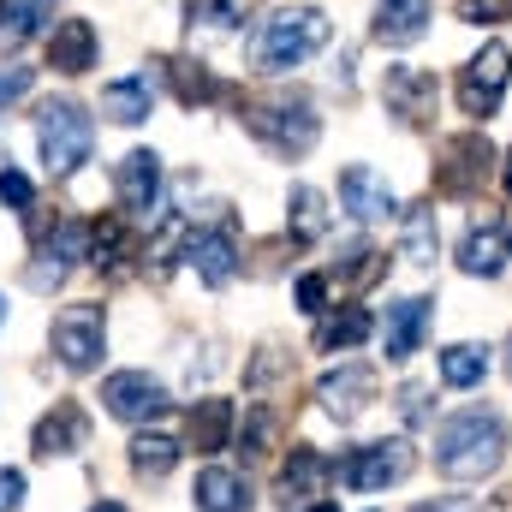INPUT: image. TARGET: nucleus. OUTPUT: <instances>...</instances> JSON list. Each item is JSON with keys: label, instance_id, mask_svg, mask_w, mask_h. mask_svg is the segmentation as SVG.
<instances>
[{"label": "nucleus", "instance_id": "22", "mask_svg": "<svg viewBox=\"0 0 512 512\" xmlns=\"http://www.w3.org/2000/svg\"><path fill=\"white\" fill-rule=\"evenodd\" d=\"M54 0H0V48H24L48 24Z\"/></svg>", "mask_w": 512, "mask_h": 512}, {"label": "nucleus", "instance_id": "12", "mask_svg": "<svg viewBox=\"0 0 512 512\" xmlns=\"http://www.w3.org/2000/svg\"><path fill=\"white\" fill-rule=\"evenodd\" d=\"M48 66L66 72V78L90 72V66H96V24H90V18H60L54 36H48Z\"/></svg>", "mask_w": 512, "mask_h": 512}, {"label": "nucleus", "instance_id": "26", "mask_svg": "<svg viewBox=\"0 0 512 512\" xmlns=\"http://www.w3.org/2000/svg\"><path fill=\"white\" fill-rule=\"evenodd\" d=\"M435 245H441L435 209H411V215H405V245H399L405 262H411V268H429V262H435Z\"/></svg>", "mask_w": 512, "mask_h": 512}, {"label": "nucleus", "instance_id": "27", "mask_svg": "<svg viewBox=\"0 0 512 512\" xmlns=\"http://www.w3.org/2000/svg\"><path fill=\"white\" fill-rule=\"evenodd\" d=\"M489 376V352L483 346H447L441 352V382L447 387H477Z\"/></svg>", "mask_w": 512, "mask_h": 512}, {"label": "nucleus", "instance_id": "44", "mask_svg": "<svg viewBox=\"0 0 512 512\" xmlns=\"http://www.w3.org/2000/svg\"><path fill=\"white\" fill-rule=\"evenodd\" d=\"M507 370H512V358H507Z\"/></svg>", "mask_w": 512, "mask_h": 512}, {"label": "nucleus", "instance_id": "15", "mask_svg": "<svg viewBox=\"0 0 512 512\" xmlns=\"http://www.w3.org/2000/svg\"><path fill=\"white\" fill-rule=\"evenodd\" d=\"M78 447H90V417H84L72 399H60V405L36 423V453H42V459H60V453H78Z\"/></svg>", "mask_w": 512, "mask_h": 512}, {"label": "nucleus", "instance_id": "36", "mask_svg": "<svg viewBox=\"0 0 512 512\" xmlns=\"http://www.w3.org/2000/svg\"><path fill=\"white\" fill-rule=\"evenodd\" d=\"M24 501V471H0V512H12Z\"/></svg>", "mask_w": 512, "mask_h": 512}, {"label": "nucleus", "instance_id": "29", "mask_svg": "<svg viewBox=\"0 0 512 512\" xmlns=\"http://www.w3.org/2000/svg\"><path fill=\"white\" fill-rule=\"evenodd\" d=\"M364 334H370V310H340V316H328V322L316 328V346L334 352V346H358Z\"/></svg>", "mask_w": 512, "mask_h": 512}, {"label": "nucleus", "instance_id": "8", "mask_svg": "<svg viewBox=\"0 0 512 512\" xmlns=\"http://www.w3.org/2000/svg\"><path fill=\"white\" fill-rule=\"evenodd\" d=\"M102 399H108V411H114L120 423H149V417L167 411V387L155 382L149 370H120V376H108V382H102Z\"/></svg>", "mask_w": 512, "mask_h": 512}, {"label": "nucleus", "instance_id": "18", "mask_svg": "<svg viewBox=\"0 0 512 512\" xmlns=\"http://www.w3.org/2000/svg\"><path fill=\"white\" fill-rule=\"evenodd\" d=\"M423 322H429V298H399V304H387L382 346H387V358H393V364L417 352V340H423Z\"/></svg>", "mask_w": 512, "mask_h": 512}, {"label": "nucleus", "instance_id": "31", "mask_svg": "<svg viewBox=\"0 0 512 512\" xmlns=\"http://www.w3.org/2000/svg\"><path fill=\"white\" fill-rule=\"evenodd\" d=\"M328 227V209H322V191H310V185H298L292 191V233L298 239H316Z\"/></svg>", "mask_w": 512, "mask_h": 512}, {"label": "nucleus", "instance_id": "14", "mask_svg": "<svg viewBox=\"0 0 512 512\" xmlns=\"http://www.w3.org/2000/svg\"><path fill=\"white\" fill-rule=\"evenodd\" d=\"M435 96H441V84H435L429 72H411V66H393V72H387V108H393L399 120L423 126V120L435 114Z\"/></svg>", "mask_w": 512, "mask_h": 512}, {"label": "nucleus", "instance_id": "13", "mask_svg": "<svg viewBox=\"0 0 512 512\" xmlns=\"http://www.w3.org/2000/svg\"><path fill=\"white\" fill-rule=\"evenodd\" d=\"M340 209H346L352 221H387L399 203H393L387 179H376L370 167H346V173H340Z\"/></svg>", "mask_w": 512, "mask_h": 512}, {"label": "nucleus", "instance_id": "40", "mask_svg": "<svg viewBox=\"0 0 512 512\" xmlns=\"http://www.w3.org/2000/svg\"><path fill=\"white\" fill-rule=\"evenodd\" d=\"M90 512H126V507L120 501H102V507H90Z\"/></svg>", "mask_w": 512, "mask_h": 512}, {"label": "nucleus", "instance_id": "35", "mask_svg": "<svg viewBox=\"0 0 512 512\" xmlns=\"http://www.w3.org/2000/svg\"><path fill=\"white\" fill-rule=\"evenodd\" d=\"M322 298H328V280H322V274H304V280H298V304H304V310H322Z\"/></svg>", "mask_w": 512, "mask_h": 512}, {"label": "nucleus", "instance_id": "10", "mask_svg": "<svg viewBox=\"0 0 512 512\" xmlns=\"http://www.w3.org/2000/svg\"><path fill=\"white\" fill-rule=\"evenodd\" d=\"M405 471H411V447H405V441H370V447H358V453L346 459V483L364 489V495L399 483Z\"/></svg>", "mask_w": 512, "mask_h": 512}, {"label": "nucleus", "instance_id": "16", "mask_svg": "<svg viewBox=\"0 0 512 512\" xmlns=\"http://www.w3.org/2000/svg\"><path fill=\"white\" fill-rule=\"evenodd\" d=\"M501 262H507V221H501V215L471 221V233H465V245H459V268L489 280V274H501Z\"/></svg>", "mask_w": 512, "mask_h": 512}, {"label": "nucleus", "instance_id": "41", "mask_svg": "<svg viewBox=\"0 0 512 512\" xmlns=\"http://www.w3.org/2000/svg\"><path fill=\"white\" fill-rule=\"evenodd\" d=\"M507 191H512V155H507Z\"/></svg>", "mask_w": 512, "mask_h": 512}, {"label": "nucleus", "instance_id": "21", "mask_svg": "<svg viewBox=\"0 0 512 512\" xmlns=\"http://www.w3.org/2000/svg\"><path fill=\"white\" fill-rule=\"evenodd\" d=\"M149 108H155V84L137 72V78H120V84H108L102 90V114L108 120H120V126H137V120H149Z\"/></svg>", "mask_w": 512, "mask_h": 512}, {"label": "nucleus", "instance_id": "43", "mask_svg": "<svg viewBox=\"0 0 512 512\" xmlns=\"http://www.w3.org/2000/svg\"><path fill=\"white\" fill-rule=\"evenodd\" d=\"M411 512H435V507H411Z\"/></svg>", "mask_w": 512, "mask_h": 512}, {"label": "nucleus", "instance_id": "24", "mask_svg": "<svg viewBox=\"0 0 512 512\" xmlns=\"http://www.w3.org/2000/svg\"><path fill=\"white\" fill-rule=\"evenodd\" d=\"M191 262H197L203 286H227V280L239 274V251H233V239H227V233H203V239L191 245Z\"/></svg>", "mask_w": 512, "mask_h": 512}, {"label": "nucleus", "instance_id": "28", "mask_svg": "<svg viewBox=\"0 0 512 512\" xmlns=\"http://www.w3.org/2000/svg\"><path fill=\"white\" fill-rule=\"evenodd\" d=\"M167 72H173L179 102H215V96H227V84H221V78H209L197 60H167Z\"/></svg>", "mask_w": 512, "mask_h": 512}, {"label": "nucleus", "instance_id": "6", "mask_svg": "<svg viewBox=\"0 0 512 512\" xmlns=\"http://www.w3.org/2000/svg\"><path fill=\"white\" fill-rule=\"evenodd\" d=\"M489 167H495V149H489L483 131L447 137V143H441V161H435V191L465 197V191H477V185L489 179Z\"/></svg>", "mask_w": 512, "mask_h": 512}, {"label": "nucleus", "instance_id": "11", "mask_svg": "<svg viewBox=\"0 0 512 512\" xmlns=\"http://www.w3.org/2000/svg\"><path fill=\"white\" fill-rule=\"evenodd\" d=\"M114 191H120V209L131 221H143L161 197V155L155 149H131L126 161L114 167Z\"/></svg>", "mask_w": 512, "mask_h": 512}, {"label": "nucleus", "instance_id": "3", "mask_svg": "<svg viewBox=\"0 0 512 512\" xmlns=\"http://www.w3.org/2000/svg\"><path fill=\"white\" fill-rule=\"evenodd\" d=\"M36 143H42V161L48 173H78L90 161V143H96V126L78 102H48L36 114Z\"/></svg>", "mask_w": 512, "mask_h": 512}, {"label": "nucleus", "instance_id": "30", "mask_svg": "<svg viewBox=\"0 0 512 512\" xmlns=\"http://www.w3.org/2000/svg\"><path fill=\"white\" fill-rule=\"evenodd\" d=\"M251 12V0H191V24L203 30H239Z\"/></svg>", "mask_w": 512, "mask_h": 512}, {"label": "nucleus", "instance_id": "4", "mask_svg": "<svg viewBox=\"0 0 512 512\" xmlns=\"http://www.w3.org/2000/svg\"><path fill=\"white\" fill-rule=\"evenodd\" d=\"M245 126L268 143V149H280V155H304L310 143H316V108L304 102V96H268V102H245Z\"/></svg>", "mask_w": 512, "mask_h": 512}, {"label": "nucleus", "instance_id": "38", "mask_svg": "<svg viewBox=\"0 0 512 512\" xmlns=\"http://www.w3.org/2000/svg\"><path fill=\"white\" fill-rule=\"evenodd\" d=\"M405 417H423V387H405Z\"/></svg>", "mask_w": 512, "mask_h": 512}, {"label": "nucleus", "instance_id": "39", "mask_svg": "<svg viewBox=\"0 0 512 512\" xmlns=\"http://www.w3.org/2000/svg\"><path fill=\"white\" fill-rule=\"evenodd\" d=\"M489 512H512V489H501V495L489 501Z\"/></svg>", "mask_w": 512, "mask_h": 512}, {"label": "nucleus", "instance_id": "34", "mask_svg": "<svg viewBox=\"0 0 512 512\" xmlns=\"http://www.w3.org/2000/svg\"><path fill=\"white\" fill-rule=\"evenodd\" d=\"M268 441H274V417H268V411H251V447H245V453L262 459V453H268Z\"/></svg>", "mask_w": 512, "mask_h": 512}, {"label": "nucleus", "instance_id": "32", "mask_svg": "<svg viewBox=\"0 0 512 512\" xmlns=\"http://www.w3.org/2000/svg\"><path fill=\"white\" fill-rule=\"evenodd\" d=\"M0 203H12V209H24V215L36 209V191H30V179H24L18 167H6V173H0Z\"/></svg>", "mask_w": 512, "mask_h": 512}, {"label": "nucleus", "instance_id": "5", "mask_svg": "<svg viewBox=\"0 0 512 512\" xmlns=\"http://www.w3.org/2000/svg\"><path fill=\"white\" fill-rule=\"evenodd\" d=\"M54 340V358L66 370H96L102 364V340H108V322H102V304H66L48 328Z\"/></svg>", "mask_w": 512, "mask_h": 512}, {"label": "nucleus", "instance_id": "23", "mask_svg": "<svg viewBox=\"0 0 512 512\" xmlns=\"http://www.w3.org/2000/svg\"><path fill=\"white\" fill-rule=\"evenodd\" d=\"M251 507V489H245V477H233V471H203L197 477V512H245Z\"/></svg>", "mask_w": 512, "mask_h": 512}, {"label": "nucleus", "instance_id": "25", "mask_svg": "<svg viewBox=\"0 0 512 512\" xmlns=\"http://www.w3.org/2000/svg\"><path fill=\"white\" fill-rule=\"evenodd\" d=\"M173 465H179V441H167V435H137V441H131V471H137V477L155 483V477H167Z\"/></svg>", "mask_w": 512, "mask_h": 512}, {"label": "nucleus", "instance_id": "42", "mask_svg": "<svg viewBox=\"0 0 512 512\" xmlns=\"http://www.w3.org/2000/svg\"><path fill=\"white\" fill-rule=\"evenodd\" d=\"M310 512H340V507H310Z\"/></svg>", "mask_w": 512, "mask_h": 512}, {"label": "nucleus", "instance_id": "9", "mask_svg": "<svg viewBox=\"0 0 512 512\" xmlns=\"http://www.w3.org/2000/svg\"><path fill=\"white\" fill-rule=\"evenodd\" d=\"M316 399H322L328 417L352 423V417H364L370 399H376V370H370V364H340V370H328V376L316 382Z\"/></svg>", "mask_w": 512, "mask_h": 512}, {"label": "nucleus", "instance_id": "2", "mask_svg": "<svg viewBox=\"0 0 512 512\" xmlns=\"http://www.w3.org/2000/svg\"><path fill=\"white\" fill-rule=\"evenodd\" d=\"M322 42H328V18H322L316 6H286V12H274V18H262L256 66H262V72H292V66H304Z\"/></svg>", "mask_w": 512, "mask_h": 512}, {"label": "nucleus", "instance_id": "33", "mask_svg": "<svg viewBox=\"0 0 512 512\" xmlns=\"http://www.w3.org/2000/svg\"><path fill=\"white\" fill-rule=\"evenodd\" d=\"M459 12H465V24H507L512 0H465Z\"/></svg>", "mask_w": 512, "mask_h": 512}, {"label": "nucleus", "instance_id": "17", "mask_svg": "<svg viewBox=\"0 0 512 512\" xmlns=\"http://www.w3.org/2000/svg\"><path fill=\"white\" fill-rule=\"evenodd\" d=\"M429 30V0H376V42L411 48Z\"/></svg>", "mask_w": 512, "mask_h": 512}, {"label": "nucleus", "instance_id": "37", "mask_svg": "<svg viewBox=\"0 0 512 512\" xmlns=\"http://www.w3.org/2000/svg\"><path fill=\"white\" fill-rule=\"evenodd\" d=\"M24 90H30V72H24V66H12V72H0V108H6L12 96H24Z\"/></svg>", "mask_w": 512, "mask_h": 512}, {"label": "nucleus", "instance_id": "7", "mask_svg": "<svg viewBox=\"0 0 512 512\" xmlns=\"http://www.w3.org/2000/svg\"><path fill=\"white\" fill-rule=\"evenodd\" d=\"M507 78H512V54L501 42H489V48L465 66V78H459V108H465L471 120H495V108H501V96H507Z\"/></svg>", "mask_w": 512, "mask_h": 512}, {"label": "nucleus", "instance_id": "1", "mask_svg": "<svg viewBox=\"0 0 512 512\" xmlns=\"http://www.w3.org/2000/svg\"><path fill=\"white\" fill-rule=\"evenodd\" d=\"M501 459H507V423H501V411L471 405V411H459V417H447L435 429V471L453 477V483H483Z\"/></svg>", "mask_w": 512, "mask_h": 512}, {"label": "nucleus", "instance_id": "19", "mask_svg": "<svg viewBox=\"0 0 512 512\" xmlns=\"http://www.w3.org/2000/svg\"><path fill=\"white\" fill-rule=\"evenodd\" d=\"M328 471H334V465H328L316 447H292V459H286V471H280V501L292 507V501H310V495H322Z\"/></svg>", "mask_w": 512, "mask_h": 512}, {"label": "nucleus", "instance_id": "20", "mask_svg": "<svg viewBox=\"0 0 512 512\" xmlns=\"http://www.w3.org/2000/svg\"><path fill=\"white\" fill-rule=\"evenodd\" d=\"M185 429H191V447L197 453H221L227 435H233V405L227 399H197L191 417H185Z\"/></svg>", "mask_w": 512, "mask_h": 512}]
</instances>
